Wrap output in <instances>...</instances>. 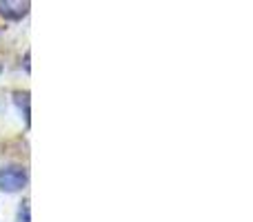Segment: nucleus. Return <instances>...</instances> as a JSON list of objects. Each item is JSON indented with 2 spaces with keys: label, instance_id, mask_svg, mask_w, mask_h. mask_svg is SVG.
<instances>
[{
  "label": "nucleus",
  "instance_id": "obj_4",
  "mask_svg": "<svg viewBox=\"0 0 253 222\" xmlns=\"http://www.w3.org/2000/svg\"><path fill=\"white\" fill-rule=\"evenodd\" d=\"M18 222H29V200H25L18 209Z\"/></svg>",
  "mask_w": 253,
  "mask_h": 222
},
{
  "label": "nucleus",
  "instance_id": "obj_1",
  "mask_svg": "<svg viewBox=\"0 0 253 222\" xmlns=\"http://www.w3.org/2000/svg\"><path fill=\"white\" fill-rule=\"evenodd\" d=\"M29 182V174H27L25 167H18V165H9L0 169V189L7 193H16L22 191Z\"/></svg>",
  "mask_w": 253,
  "mask_h": 222
},
{
  "label": "nucleus",
  "instance_id": "obj_3",
  "mask_svg": "<svg viewBox=\"0 0 253 222\" xmlns=\"http://www.w3.org/2000/svg\"><path fill=\"white\" fill-rule=\"evenodd\" d=\"M13 100H16V105H18V109H20L22 118H25V122L29 125V93H16Z\"/></svg>",
  "mask_w": 253,
  "mask_h": 222
},
{
  "label": "nucleus",
  "instance_id": "obj_2",
  "mask_svg": "<svg viewBox=\"0 0 253 222\" xmlns=\"http://www.w3.org/2000/svg\"><path fill=\"white\" fill-rule=\"evenodd\" d=\"M31 0H0V13L9 20H22L29 13Z\"/></svg>",
  "mask_w": 253,
  "mask_h": 222
}]
</instances>
